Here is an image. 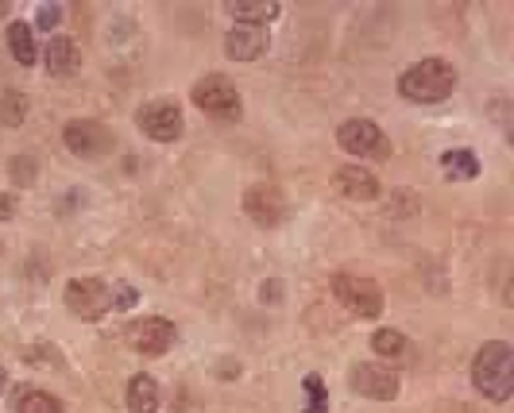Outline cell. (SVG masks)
Here are the masks:
<instances>
[{
    "mask_svg": "<svg viewBox=\"0 0 514 413\" xmlns=\"http://www.w3.org/2000/svg\"><path fill=\"white\" fill-rule=\"evenodd\" d=\"M371 348H376L379 355H387V360H395V355L406 352V336L395 333V329H379L376 336H371Z\"/></svg>",
    "mask_w": 514,
    "mask_h": 413,
    "instance_id": "20",
    "label": "cell"
},
{
    "mask_svg": "<svg viewBox=\"0 0 514 413\" xmlns=\"http://www.w3.org/2000/svg\"><path fill=\"white\" fill-rule=\"evenodd\" d=\"M124 406L132 413H155L159 409V382H155L151 375H136L132 382H128Z\"/></svg>",
    "mask_w": 514,
    "mask_h": 413,
    "instance_id": "15",
    "label": "cell"
},
{
    "mask_svg": "<svg viewBox=\"0 0 514 413\" xmlns=\"http://www.w3.org/2000/svg\"><path fill=\"white\" fill-rule=\"evenodd\" d=\"M472 382L483 398L491 402H507L510 390H514V348L507 340H491L483 344V352L476 355L472 363Z\"/></svg>",
    "mask_w": 514,
    "mask_h": 413,
    "instance_id": "1",
    "label": "cell"
},
{
    "mask_svg": "<svg viewBox=\"0 0 514 413\" xmlns=\"http://www.w3.org/2000/svg\"><path fill=\"white\" fill-rule=\"evenodd\" d=\"M136 302H139V294H136L132 282L117 278V282L109 286V305H112V309H136Z\"/></svg>",
    "mask_w": 514,
    "mask_h": 413,
    "instance_id": "22",
    "label": "cell"
},
{
    "mask_svg": "<svg viewBox=\"0 0 514 413\" xmlns=\"http://www.w3.org/2000/svg\"><path fill=\"white\" fill-rule=\"evenodd\" d=\"M43 59H47L51 74H74L78 62H81V54H78V47H74V39L54 35V39L47 42V51H43Z\"/></svg>",
    "mask_w": 514,
    "mask_h": 413,
    "instance_id": "14",
    "label": "cell"
},
{
    "mask_svg": "<svg viewBox=\"0 0 514 413\" xmlns=\"http://www.w3.org/2000/svg\"><path fill=\"white\" fill-rule=\"evenodd\" d=\"M456 89V70L445 59H425L398 78V93L414 105H437Z\"/></svg>",
    "mask_w": 514,
    "mask_h": 413,
    "instance_id": "2",
    "label": "cell"
},
{
    "mask_svg": "<svg viewBox=\"0 0 514 413\" xmlns=\"http://www.w3.org/2000/svg\"><path fill=\"white\" fill-rule=\"evenodd\" d=\"M66 147L81 155V159H97L105 147H109V132L101 124H93V120H74V124H66Z\"/></svg>",
    "mask_w": 514,
    "mask_h": 413,
    "instance_id": "11",
    "label": "cell"
},
{
    "mask_svg": "<svg viewBox=\"0 0 514 413\" xmlns=\"http://www.w3.org/2000/svg\"><path fill=\"white\" fill-rule=\"evenodd\" d=\"M8 51H12V59H16L20 66H32L35 62V32H32V23H12L8 27Z\"/></svg>",
    "mask_w": 514,
    "mask_h": 413,
    "instance_id": "16",
    "label": "cell"
},
{
    "mask_svg": "<svg viewBox=\"0 0 514 413\" xmlns=\"http://www.w3.org/2000/svg\"><path fill=\"white\" fill-rule=\"evenodd\" d=\"M59 20H62V8H54V5H43V8L35 12V23L43 27V32H51V27H59Z\"/></svg>",
    "mask_w": 514,
    "mask_h": 413,
    "instance_id": "25",
    "label": "cell"
},
{
    "mask_svg": "<svg viewBox=\"0 0 514 413\" xmlns=\"http://www.w3.org/2000/svg\"><path fill=\"white\" fill-rule=\"evenodd\" d=\"M333 294L337 302L345 305L356 317H379L383 313V294L371 278H360V275H337L333 278Z\"/></svg>",
    "mask_w": 514,
    "mask_h": 413,
    "instance_id": "3",
    "label": "cell"
},
{
    "mask_svg": "<svg viewBox=\"0 0 514 413\" xmlns=\"http://www.w3.org/2000/svg\"><path fill=\"white\" fill-rule=\"evenodd\" d=\"M5 387H8V371L0 367V394H5Z\"/></svg>",
    "mask_w": 514,
    "mask_h": 413,
    "instance_id": "27",
    "label": "cell"
},
{
    "mask_svg": "<svg viewBox=\"0 0 514 413\" xmlns=\"http://www.w3.org/2000/svg\"><path fill=\"white\" fill-rule=\"evenodd\" d=\"M441 166H445V174L452 182H468V178L480 174V163H476L472 151H445L441 155Z\"/></svg>",
    "mask_w": 514,
    "mask_h": 413,
    "instance_id": "19",
    "label": "cell"
},
{
    "mask_svg": "<svg viewBox=\"0 0 514 413\" xmlns=\"http://www.w3.org/2000/svg\"><path fill=\"white\" fill-rule=\"evenodd\" d=\"M128 336H132V348L136 352H144V355H163L175 348V324L163 321V317H144V321H136L132 329H128Z\"/></svg>",
    "mask_w": 514,
    "mask_h": 413,
    "instance_id": "9",
    "label": "cell"
},
{
    "mask_svg": "<svg viewBox=\"0 0 514 413\" xmlns=\"http://www.w3.org/2000/svg\"><path fill=\"white\" fill-rule=\"evenodd\" d=\"M236 23H248V27H267L271 20L279 16V5H271V0H255V5H228Z\"/></svg>",
    "mask_w": 514,
    "mask_h": 413,
    "instance_id": "17",
    "label": "cell"
},
{
    "mask_svg": "<svg viewBox=\"0 0 514 413\" xmlns=\"http://www.w3.org/2000/svg\"><path fill=\"white\" fill-rule=\"evenodd\" d=\"M194 105L209 112V117H236L240 112V93H236V85L221 78V74H209L194 85Z\"/></svg>",
    "mask_w": 514,
    "mask_h": 413,
    "instance_id": "5",
    "label": "cell"
},
{
    "mask_svg": "<svg viewBox=\"0 0 514 413\" xmlns=\"http://www.w3.org/2000/svg\"><path fill=\"white\" fill-rule=\"evenodd\" d=\"M352 390H360L371 402H391L398 394V371H391V367H383V363H356Z\"/></svg>",
    "mask_w": 514,
    "mask_h": 413,
    "instance_id": "8",
    "label": "cell"
},
{
    "mask_svg": "<svg viewBox=\"0 0 514 413\" xmlns=\"http://www.w3.org/2000/svg\"><path fill=\"white\" fill-rule=\"evenodd\" d=\"M139 132L151 136L155 144H175V139L182 136V112L178 105H170V101H155V105H144L139 108Z\"/></svg>",
    "mask_w": 514,
    "mask_h": 413,
    "instance_id": "7",
    "label": "cell"
},
{
    "mask_svg": "<svg viewBox=\"0 0 514 413\" xmlns=\"http://www.w3.org/2000/svg\"><path fill=\"white\" fill-rule=\"evenodd\" d=\"M24 117H27V101H24V93H5V97H0V124L16 127Z\"/></svg>",
    "mask_w": 514,
    "mask_h": 413,
    "instance_id": "21",
    "label": "cell"
},
{
    "mask_svg": "<svg viewBox=\"0 0 514 413\" xmlns=\"http://www.w3.org/2000/svg\"><path fill=\"white\" fill-rule=\"evenodd\" d=\"M306 390H309V406H306V413H325V409H329V398H325L318 375H309V379H306Z\"/></svg>",
    "mask_w": 514,
    "mask_h": 413,
    "instance_id": "23",
    "label": "cell"
},
{
    "mask_svg": "<svg viewBox=\"0 0 514 413\" xmlns=\"http://www.w3.org/2000/svg\"><path fill=\"white\" fill-rule=\"evenodd\" d=\"M12 212H16V202L0 193V221H12Z\"/></svg>",
    "mask_w": 514,
    "mask_h": 413,
    "instance_id": "26",
    "label": "cell"
},
{
    "mask_svg": "<svg viewBox=\"0 0 514 413\" xmlns=\"http://www.w3.org/2000/svg\"><path fill=\"white\" fill-rule=\"evenodd\" d=\"M244 212L260 228H275L282 217H287V197H282L275 186H252L244 193Z\"/></svg>",
    "mask_w": 514,
    "mask_h": 413,
    "instance_id": "10",
    "label": "cell"
},
{
    "mask_svg": "<svg viewBox=\"0 0 514 413\" xmlns=\"http://www.w3.org/2000/svg\"><path fill=\"white\" fill-rule=\"evenodd\" d=\"M224 51L233 62H255L260 54L267 51V32L263 27H248V23H236L224 39Z\"/></svg>",
    "mask_w": 514,
    "mask_h": 413,
    "instance_id": "12",
    "label": "cell"
},
{
    "mask_svg": "<svg viewBox=\"0 0 514 413\" xmlns=\"http://www.w3.org/2000/svg\"><path fill=\"white\" fill-rule=\"evenodd\" d=\"M16 413H62V402L47 390H16V402H12Z\"/></svg>",
    "mask_w": 514,
    "mask_h": 413,
    "instance_id": "18",
    "label": "cell"
},
{
    "mask_svg": "<svg viewBox=\"0 0 514 413\" xmlns=\"http://www.w3.org/2000/svg\"><path fill=\"white\" fill-rule=\"evenodd\" d=\"M66 309L81 321H101L112 309L109 305V286L101 278H74L66 286Z\"/></svg>",
    "mask_w": 514,
    "mask_h": 413,
    "instance_id": "4",
    "label": "cell"
},
{
    "mask_svg": "<svg viewBox=\"0 0 514 413\" xmlns=\"http://www.w3.org/2000/svg\"><path fill=\"white\" fill-rule=\"evenodd\" d=\"M337 190L352 197V202H376L379 197V178L364 166H340L337 170Z\"/></svg>",
    "mask_w": 514,
    "mask_h": 413,
    "instance_id": "13",
    "label": "cell"
},
{
    "mask_svg": "<svg viewBox=\"0 0 514 413\" xmlns=\"http://www.w3.org/2000/svg\"><path fill=\"white\" fill-rule=\"evenodd\" d=\"M12 182H16V186H32V182H35V163L32 159L12 163Z\"/></svg>",
    "mask_w": 514,
    "mask_h": 413,
    "instance_id": "24",
    "label": "cell"
},
{
    "mask_svg": "<svg viewBox=\"0 0 514 413\" xmlns=\"http://www.w3.org/2000/svg\"><path fill=\"white\" fill-rule=\"evenodd\" d=\"M337 139L348 155H371V159H387L391 155V144L383 139L379 124H371V120H345Z\"/></svg>",
    "mask_w": 514,
    "mask_h": 413,
    "instance_id": "6",
    "label": "cell"
}]
</instances>
